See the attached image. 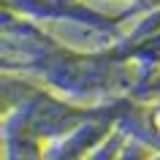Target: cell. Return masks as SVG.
I'll return each mask as SVG.
<instances>
[{
  "instance_id": "cell-1",
  "label": "cell",
  "mask_w": 160,
  "mask_h": 160,
  "mask_svg": "<svg viewBox=\"0 0 160 160\" xmlns=\"http://www.w3.org/2000/svg\"><path fill=\"white\" fill-rule=\"evenodd\" d=\"M155 122H158V128H160V111H158V119H155Z\"/></svg>"
}]
</instances>
